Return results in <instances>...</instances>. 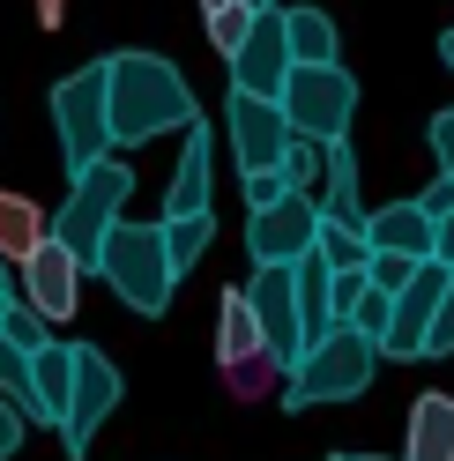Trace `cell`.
<instances>
[{
  "mask_svg": "<svg viewBox=\"0 0 454 461\" xmlns=\"http://www.w3.org/2000/svg\"><path fill=\"white\" fill-rule=\"evenodd\" d=\"M343 321H350L358 335H373V342H380V335H387V321H395V291H380V283H365V298H358V305L343 312Z\"/></svg>",
  "mask_w": 454,
  "mask_h": 461,
  "instance_id": "27",
  "label": "cell"
},
{
  "mask_svg": "<svg viewBox=\"0 0 454 461\" xmlns=\"http://www.w3.org/2000/svg\"><path fill=\"white\" fill-rule=\"evenodd\" d=\"M120 394H127L120 365H112L97 342H75V387H68V410H60V447L68 454H90V439L104 431V417L120 410Z\"/></svg>",
  "mask_w": 454,
  "mask_h": 461,
  "instance_id": "7",
  "label": "cell"
},
{
  "mask_svg": "<svg viewBox=\"0 0 454 461\" xmlns=\"http://www.w3.org/2000/svg\"><path fill=\"white\" fill-rule=\"evenodd\" d=\"M432 157H440V171L454 179V112H440V120H432Z\"/></svg>",
  "mask_w": 454,
  "mask_h": 461,
  "instance_id": "32",
  "label": "cell"
},
{
  "mask_svg": "<svg viewBox=\"0 0 454 461\" xmlns=\"http://www.w3.org/2000/svg\"><path fill=\"white\" fill-rule=\"evenodd\" d=\"M298 52H291V31H283V8H261V23L246 31V45L232 52V90H253V97H283Z\"/></svg>",
  "mask_w": 454,
  "mask_h": 461,
  "instance_id": "12",
  "label": "cell"
},
{
  "mask_svg": "<svg viewBox=\"0 0 454 461\" xmlns=\"http://www.w3.org/2000/svg\"><path fill=\"white\" fill-rule=\"evenodd\" d=\"M23 431H31V417H23V410H15V402H8V394H0V461H8V454L23 447Z\"/></svg>",
  "mask_w": 454,
  "mask_h": 461,
  "instance_id": "31",
  "label": "cell"
},
{
  "mask_svg": "<svg viewBox=\"0 0 454 461\" xmlns=\"http://www.w3.org/2000/svg\"><path fill=\"white\" fill-rule=\"evenodd\" d=\"M417 201H424V216H432V223H440V216L454 209V179H447V171H440V179H432V186H424Z\"/></svg>",
  "mask_w": 454,
  "mask_h": 461,
  "instance_id": "33",
  "label": "cell"
},
{
  "mask_svg": "<svg viewBox=\"0 0 454 461\" xmlns=\"http://www.w3.org/2000/svg\"><path fill=\"white\" fill-rule=\"evenodd\" d=\"M0 335L23 342V350H45V342H52V321H45L31 298H15V305H8V321H0Z\"/></svg>",
  "mask_w": 454,
  "mask_h": 461,
  "instance_id": "26",
  "label": "cell"
},
{
  "mask_svg": "<svg viewBox=\"0 0 454 461\" xmlns=\"http://www.w3.org/2000/svg\"><path fill=\"white\" fill-rule=\"evenodd\" d=\"M283 112H291V134L305 141H343L358 112V82L335 60H298L291 82H283Z\"/></svg>",
  "mask_w": 454,
  "mask_h": 461,
  "instance_id": "6",
  "label": "cell"
},
{
  "mask_svg": "<svg viewBox=\"0 0 454 461\" xmlns=\"http://www.w3.org/2000/svg\"><path fill=\"white\" fill-rule=\"evenodd\" d=\"M276 380H291V372H283L268 350H246V357H232V365H223V387H232L239 402H261V394H276Z\"/></svg>",
  "mask_w": 454,
  "mask_h": 461,
  "instance_id": "21",
  "label": "cell"
},
{
  "mask_svg": "<svg viewBox=\"0 0 454 461\" xmlns=\"http://www.w3.org/2000/svg\"><path fill=\"white\" fill-rule=\"evenodd\" d=\"M246 179V209H268V201L291 194V179H283V164H261V171H239Z\"/></svg>",
  "mask_w": 454,
  "mask_h": 461,
  "instance_id": "28",
  "label": "cell"
},
{
  "mask_svg": "<svg viewBox=\"0 0 454 461\" xmlns=\"http://www.w3.org/2000/svg\"><path fill=\"white\" fill-rule=\"evenodd\" d=\"M283 31H291L298 60H335V23L328 8H283Z\"/></svg>",
  "mask_w": 454,
  "mask_h": 461,
  "instance_id": "20",
  "label": "cell"
},
{
  "mask_svg": "<svg viewBox=\"0 0 454 461\" xmlns=\"http://www.w3.org/2000/svg\"><path fill=\"white\" fill-rule=\"evenodd\" d=\"M52 134H60L68 179L120 149V141H112V60H90V68L52 82Z\"/></svg>",
  "mask_w": 454,
  "mask_h": 461,
  "instance_id": "4",
  "label": "cell"
},
{
  "mask_svg": "<svg viewBox=\"0 0 454 461\" xmlns=\"http://www.w3.org/2000/svg\"><path fill=\"white\" fill-rule=\"evenodd\" d=\"M440 261H454V209L440 216Z\"/></svg>",
  "mask_w": 454,
  "mask_h": 461,
  "instance_id": "35",
  "label": "cell"
},
{
  "mask_svg": "<svg viewBox=\"0 0 454 461\" xmlns=\"http://www.w3.org/2000/svg\"><path fill=\"white\" fill-rule=\"evenodd\" d=\"M8 305H15V283H8V276H0V321H8Z\"/></svg>",
  "mask_w": 454,
  "mask_h": 461,
  "instance_id": "36",
  "label": "cell"
},
{
  "mask_svg": "<svg viewBox=\"0 0 454 461\" xmlns=\"http://www.w3.org/2000/svg\"><path fill=\"white\" fill-rule=\"evenodd\" d=\"M164 239H172V261H179V276L209 253V239H216V216L209 209H194V216H164Z\"/></svg>",
  "mask_w": 454,
  "mask_h": 461,
  "instance_id": "23",
  "label": "cell"
},
{
  "mask_svg": "<svg viewBox=\"0 0 454 461\" xmlns=\"http://www.w3.org/2000/svg\"><path fill=\"white\" fill-rule=\"evenodd\" d=\"M209 186H216V134H209V120H186V127H179L172 186H164V216H194V209H209Z\"/></svg>",
  "mask_w": 454,
  "mask_h": 461,
  "instance_id": "14",
  "label": "cell"
},
{
  "mask_svg": "<svg viewBox=\"0 0 454 461\" xmlns=\"http://www.w3.org/2000/svg\"><path fill=\"white\" fill-rule=\"evenodd\" d=\"M127 194H134V171L120 164V157H97L90 171H75V186H68V201L52 209V239H60L82 268L97 276V253H104V230L120 223V209H127Z\"/></svg>",
  "mask_w": 454,
  "mask_h": 461,
  "instance_id": "5",
  "label": "cell"
},
{
  "mask_svg": "<svg viewBox=\"0 0 454 461\" xmlns=\"http://www.w3.org/2000/svg\"><path fill=\"white\" fill-rule=\"evenodd\" d=\"M440 60H447V68H454V31H447V38H440Z\"/></svg>",
  "mask_w": 454,
  "mask_h": 461,
  "instance_id": "37",
  "label": "cell"
},
{
  "mask_svg": "<svg viewBox=\"0 0 454 461\" xmlns=\"http://www.w3.org/2000/svg\"><path fill=\"white\" fill-rule=\"evenodd\" d=\"M424 357H454V283H447V298H440L432 335H424Z\"/></svg>",
  "mask_w": 454,
  "mask_h": 461,
  "instance_id": "30",
  "label": "cell"
},
{
  "mask_svg": "<svg viewBox=\"0 0 454 461\" xmlns=\"http://www.w3.org/2000/svg\"><path fill=\"white\" fill-rule=\"evenodd\" d=\"M223 120H232V157H239V171L283 164V149L298 141V134H291V112H283V97H253V90H232Z\"/></svg>",
  "mask_w": 454,
  "mask_h": 461,
  "instance_id": "11",
  "label": "cell"
},
{
  "mask_svg": "<svg viewBox=\"0 0 454 461\" xmlns=\"http://www.w3.org/2000/svg\"><path fill=\"white\" fill-rule=\"evenodd\" d=\"M186 120H202L186 75L164 52H112V141L141 149L157 134H179Z\"/></svg>",
  "mask_w": 454,
  "mask_h": 461,
  "instance_id": "1",
  "label": "cell"
},
{
  "mask_svg": "<svg viewBox=\"0 0 454 461\" xmlns=\"http://www.w3.org/2000/svg\"><path fill=\"white\" fill-rule=\"evenodd\" d=\"M202 15H209V45L223 52V60H232V52L246 45V31L261 23V8H253V0H216V8H202Z\"/></svg>",
  "mask_w": 454,
  "mask_h": 461,
  "instance_id": "22",
  "label": "cell"
},
{
  "mask_svg": "<svg viewBox=\"0 0 454 461\" xmlns=\"http://www.w3.org/2000/svg\"><path fill=\"white\" fill-rule=\"evenodd\" d=\"M31 387H38V424L60 431L68 387H75V342H45V350H31Z\"/></svg>",
  "mask_w": 454,
  "mask_h": 461,
  "instance_id": "17",
  "label": "cell"
},
{
  "mask_svg": "<svg viewBox=\"0 0 454 461\" xmlns=\"http://www.w3.org/2000/svg\"><path fill=\"white\" fill-rule=\"evenodd\" d=\"M82 276H90V268H82L60 239H45V246L23 253V291L15 298H31L45 321L60 328V321H75V305H82Z\"/></svg>",
  "mask_w": 454,
  "mask_h": 461,
  "instance_id": "13",
  "label": "cell"
},
{
  "mask_svg": "<svg viewBox=\"0 0 454 461\" xmlns=\"http://www.w3.org/2000/svg\"><path fill=\"white\" fill-rule=\"evenodd\" d=\"M246 350H268V342H261V321H253V298H246V291H223V305H216V365H232V357H246Z\"/></svg>",
  "mask_w": 454,
  "mask_h": 461,
  "instance_id": "19",
  "label": "cell"
},
{
  "mask_svg": "<svg viewBox=\"0 0 454 461\" xmlns=\"http://www.w3.org/2000/svg\"><path fill=\"white\" fill-rule=\"evenodd\" d=\"M0 394H8L15 410H23V417L38 424V387H31V350H23V342H8V335H0Z\"/></svg>",
  "mask_w": 454,
  "mask_h": 461,
  "instance_id": "24",
  "label": "cell"
},
{
  "mask_svg": "<svg viewBox=\"0 0 454 461\" xmlns=\"http://www.w3.org/2000/svg\"><path fill=\"white\" fill-rule=\"evenodd\" d=\"M403 461H454V394H417V410H410V447Z\"/></svg>",
  "mask_w": 454,
  "mask_h": 461,
  "instance_id": "16",
  "label": "cell"
},
{
  "mask_svg": "<svg viewBox=\"0 0 454 461\" xmlns=\"http://www.w3.org/2000/svg\"><path fill=\"white\" fill-rule=\"evenodd\" d=\"M38 23H45V31H60V23H68V0H38Z\"/></svg>",
  "mask_w": 454,
  "mask_h": 461,
  "instance_id": "34",
  "label": "cell"
},
{
  "mask_svg": "<svg viewBox=\"0 0 454 461\" xmlns=\"http://www.w3.org/2000/svg\"><path fill=\"white\" fill-rule=\"evenodd\" d=\"M321 253L335 268H365V261H373V239H365L358 223H321Z\"/></svg>",
  "mask_w": 454,
  "mask_h": 461,
  "instance_id": "25",
  "label": "cell"
},
{
  "mask_svg": "<svg viewBox=\"0 0 454 461\" xmlns=\"http://www.w3.org/2000/svg\"><path fill=\"white\" fill-rule=\"evenodd\" d=\"M45 239H52V216L38 209L31 194H8V186H0V261L23 268V253L45 246Z\"/></svg>",
  "mask_w": 454,
  "mask_h": 461,
  "instance_id": "18",
  "label": "cell"
},
{
  "mask_svg": "<svg viewBox=\"0 0 454 461\" xmlns=\"http://www.w3.org/2000/svg\"><path fill=\"white\" fill-rule=\"evenodd\" d=\"M253 8H283V0H253Z\"/></svg>",
  "mask_w": 454,
  "mask_h": 461,
  "instance_id": "39",
  "label": "cell"
},
{
  "mask_svg": "<svg viewBox=\"0 0 454 461\" xmlns=\"http://www.w3.org/2000/svg\"><path fill=\"white\" fill-rule=\"evenodd\" d=\"M321 201L313 194H283V201H268V209H246V253H253V268L261 261H276V268H291L298 253H313L321 246Z\"/></svg>",
  "mask_w": 454,
  "mask_h": 461,
  "instance_id": "8",
  "label": "cell"
},
{
  "mask_svg": "<svg viewBox=\"0 0 454 461\" xmlns=\"http://www.w3.org/2000/svg\"><path fill=\"white\" fill-rule=\"evenodd\" d=\"M447 283H454V261H417V276L395 291V321H387V335H380V357H424V335H432V321H440V298H447Z\"/></svg>",
  "mask_w": 454,
  "mask_h": 461,
  "instance_id": "9",
  "label": "cell"
},
{
  "mask_svg": "<svg viewBox=\"0 0 454 461\" xmlns=\"http://www.w3.org/2000/svg\"><path fill=\"white\" fill-rule=\"evenodd\" d=\"M373 365H380V342L358 335L350 321H335L328 335L305 342V357L291 365L283 380V410H313V402H350L373 387Z\"/></svg>",
  "mask_w": 454,
  "mask_h": 461,
  "instance_id": "3",
  "label": "cell"
},
{
  "mask_svg": "<svg viewBox=\"0 0 454 461\" xmlns=\"http://www.w3.org/2000/svg\"><path fill=\"white\" fill-rule=\"evenodd\" d=\"M365 276H373L380 291H403V283L417 276V253H380V246H373V261H365Z\"/></svg>",
  "mask_w": 454,
  "mask_h": 461,
  "instance_id": "29",
  "label": "cell"
},
{
  "mask_svg": "<svg viewBox=\"0 0 454 461\" xmlns=\"http://www.w3.org/2000/svg\"><path fill=\"white\" fill-rule=\"evenodd\" d=\"M202 8H216V0H202Z\"/></svg>",
  "mask_w": 454,
  "mask_h": 461,
  "instance_id": "40",
  "label": "cell"
},
{
  "mask_svg": "<svg viewBox=\"0 0 454 461\" xmlns=\"http://www.w3.org/2000/svg\"><path fill=\"white\" fill-rule=\"evenodd\" d=\"M365 239L380 253H417V261H432L440 253V223L424 216V201H387V209L365 216Z\"/></svg>",
  "mask_w": 454,
  "mask_h": 461,
  "instance_id": "15",
  "label": "cell"
},
{
  "mask_svg": "<svg viewBox=\"0 0 454 461\" xmlns=\"http://www.w3.org/2000/svg\"><path fill=\"white\" fill-rule=\"evenodd\" d=\"M335 461H380V454H335Z\"/></svg>",
  "mask_w": 454,
  "mask_h": 461,
  "instance_id": "38",
  "label": "cell"
},
{
  "mask_svg": "<svg viewBox=\"0 0 454 461\" xmlns=\"http://www.w3.org/2000/svg\"><path fill=\"white\" fill-rule=\"evenodd\" d=\"M97 276L120 291L127 312H141V321H157L164 305H172L179 291V261H172V239H164V216L157 223H112L104 230V253H97Z\"/></svg>",
  "mask_w": 454,
  "mask_h": 461,
  "instance_id": "2",
  "label": "cell"
},
{
  "mask_svg": "<svg viewBox=\"0 0 454 461\" xmlns=\"http://www.w3.org/2000/svg\"><path fill=\"white\" fill-rule=\"evenodd\" d=\"M246 298H253V321H261V342H268V357L291 372L298 357H305V312H298V276L291 268H276V261H261L253 268V283H246Z\"/></svg>",
  "mask_w": 454,
  "mask_h": 461,
  "instance_id": "10",
  "label": "cell"
}]
</instances>
